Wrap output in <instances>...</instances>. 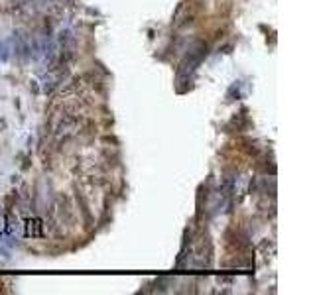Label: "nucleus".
Masks as SVG:
<instances>
[{"label": "nucleus", "mask_w": 315, "mask_h": 295, "mask_svg": "<svg viewBox=\"0 0 315 295\" xmlns=\"http://www.w3.org/2000/svg\"><path fill=\"white\" fill-rule=\"evenodd\" d=\"M205 55H207V46H205V44H197V47H195V49H191V51L185 55V59L181 61V65H180V75L181 77H183V75L193 73V69L201 63Z\"/></svg>", "instance_id": "1"}, {"label": "nucleus", "mask_w": 315, "mask_h": 295, "mask_svg": "<svg viewBox=\"0 0 315 295\" xmlns=\"http://www.w3.org/2000/svg\"><path fill=\"white\" fill-rule=\"evenodd\" d=\"M77 130H79V118L65 114V116L61 118V122L57 124V128H55V138H57V142L67 140V138L73 136Z\"/></svg>", "instance_id": "2"}, {"label": "nucleus", "mask_w": 315, "mask_h": 295, "mask_svg": "<svg viewBox=\"0 0 315 295\" xmlns=\"http://www.w3.org/2000/svg\"><path fill=\"white\" fill-rule=\"evenodd\" d=\"M195 16H197V4H193V2H183L180 8H178V12H176V22H174V26H176V28H181V26H185V24L193 22Z\"/></svg>", "instance_id": "3"}, {"label": "nucleus", "mask_w": 315, "mask_h": 295, "mask_svg": "<svg viewBox=\"0 0 315 295\" xmlns=\"http://www.w3.org/2000/svg\"><path fill=\"white\" fill-rule=\"evenodd\" d=\"M28 234L30 236H42V223H40V219H30L28 221Z\"/></svg>", "instance_id": "4"}, {"label": "nucleus", "mask_w": 315, "mask_h": 295, "mask_svg": "<svg viewBox=\"0 0 315 295\" xmlns=\"http://www.w3.org/2000/svg\"><path fill=\"white\" fill-rule=\"evenodd\" d=\"M0 230H2V221H0Z\"/></svg>", "instance_id": "5"}]
</instances>
